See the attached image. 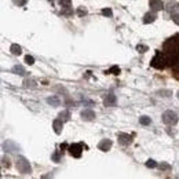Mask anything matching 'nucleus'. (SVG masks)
Returning a JSON list of instances; mask_svg holds the SVG:
<instances>
[{"instance_id": "obj_1", "label": "nucleus", "mask_w": 179, "mask_h": 179, "mask_svg": "<svg viewBox=\"0 0 179 179\" xmlns=\"http://www.w3.org/2000/svg\"><path fill=\"white\" fill-rule=\"evenodd\" d=\"M164 57L167 64L171 66L175 76L179 79V35L168 39L164 43Z\"/></svg>"}, {"instance_id": "obj_2", "label": "nucleus", "mask_w": 179, "mask_h": 179, "mask_svg": "<svg viewBox=\"0 0 179 179\" xmlns=\"http://www.w3.org/2000/svg\"><path fill=\"white\" fill-rule=\"evenodd\" d=\"M165 65H167V59H165V57H164V52L157 51L156 55L153 57V59L150 61V66L154 69L161 70V69L165 68Z\"/></svg>"}, {"instance_id": "obj_3", "label": "nucleus", "mask_w": 179, "mask_h": 179, "mask_svg": "<svg viewBox=\"0 0 179 179\" xmlns=\"http://www.w3.org/2000/svg\"><path fill=\"white\" fill-rule=\"evenodd\" d=\"M17 170L21 172V174H30L32 172V168H30V164L25 157H18L17 159Z\"/></svg>"}, {"instance_id": "obj_4", "label": "nucleus", "mask_w": 179, "mask_h": 179, "mask_svg": "<svg viewBox=\"0 0 179 179\" xmlns=\"http://www.w3.org/2000/svg\"><path fill=\"white\" fill-rule=\"evenodd\" d=\"M163 121L165 124H168V125H174V124L178 123V115H176L175 112L172 110H167L163 113Z\"/></svg>"}, {"instance_id": "obj_5", "label": "nucleus", "mask_w": 179, "mask_h": 179, "mask_svg": "<svg viewBox=\"0 0 179 179\" xmlns=\"http://www.w3.org/2000/svg\"><path fill=\"white\" fill-rule=\"evenodd\" d=\"M81 149H83V143H75V145H70L68 147L69 153L73 157H76V159H79L80 156H81Z\"/></svg>"}, {"instance_id": "obj_6", "label": "nucleus", "mask_w": 179, "mask_h": 179, "mask_svg": "<svg viewBox=\"0 0 179 179\" xmlns=\"http://www.w3.org/2000/svg\"><path fill=\"white\" fill-rule=\"evenodd\" d=\"M81 119L86 120V121H91V120L95 119V112L91 110V109H84V110H81Z\"/></svg>"}, {"instance_id": "obj_7", "label": "nucleus", "mask_w": 179, "mask_h": 179, "mask_svg": "<svg viewBox=\"0 0 179 179\" xmlns=\"http://www.w3.org/2000/svg\"><path fill=\"white\" fill-rule=\"evenodd\" d=\"M116 102H117L116 95H113V94H107V95H105V98H104L105 106L112 107V106H115V105H116Z\"/></svg>"}, {"instance_id": "obj_8", "label": "nucleus", "mask_w": 179, "mask_h": 179, "mask_svg": "<svg viewBox=\"0 0 179 179\" xmlns=\"http://www.w3.org/2000/svg\"><path fill=\"white\" fill-rule=\"evenodd\" d=\"M149 6L153 11H160V10H163L164 8V3L161 0H150L149 1Z\"/></svg>"}, {"instance_id": "obj_9", "label": "nucleus", "mask_w": 179, "mask_h": 179, "mask_svg": "<svg viewBox=\"0 0 179 179\" xmlns=\"http://www.w3.org/2000/svg\"><path fill=\"white\" fill-rule=\"evenodd\" d=\"M110 147H112V141L110 139H102L99 142V145H98V149L102 150V151L110 150Z\"/></svg>"}, {"instance_id": "obj_10", "label": "nucleus", "mask_w": 179, "mask_h": 179, "mask_svg": "<svg viewBox=\"0 0 179 179\" xmlns=\"http://www.w3.org/2000/svg\"><path fill=\"white\" fill-rule=\"evenodd\" d=\"M62 127H64V121L61 119H57L52 121V128H54L55 134H61L62 132Z\"/></svg>"}, {"instance_id": "obj_11", "label": "nucleus", "mask_w": 179, "mask_h": 179, "mask_svg": "<svg viewBox=\"0 0 179 179\" xmlns=\"http://www.w3.org/2000/svg\"><path fill=\"white\" fill-rule=\"evenodd\" d=\"M119 142L121 145H130L132 142V136L128 134H119Z\"/></svg>"}, {"instance_id": "obj_12", "label": "nucleus", "mask_w": 179, "mask_h": 179, "mask_svg": "<svg viewBox=\"0 0 179 179\" xmlns=\"http://www.w3.org/2000/svg\"><path fill=\"white\" fill-rule=\"evenodd\" d=\"M3 147H4V149H6L7 151H17L18 149H20V147L17 146L14 142H11V141H7V142H4V143H3Z\"/></svg>"}, {"instance_id": "obj_13", "label": "nucleus", "mask_w": 179, "mask_h": 179, "mask_svg": "<svg viewBox=\"0 0 179 179\" xmlns=\"http://www.w3.org/2000/svg\"><path fill=\"white\" fill-rule=\"evenodd\" d=\"M157 18L154 12H147L146 15L143 17V24H150V22H154V20Z\"/></svg>"}, {"instance_id": "obj_14", "label": "nucleus", "mask_w": 179, "mask_h": 179, "mask_svg": "<svg viewBox=\"0 0 179 179\" xmlns=\"http://www.w3.org/2000/svg\"><path fill=\"white\" fill-rule=\"evenodd\" d=\"M12 73L20 75V76H25V75H26V70H25L24 66H21V65H15V66L12 68Z\"/></svg>"}, {"instance_id": "obj_15", "label": "nucleus", "mask_w": 179, "mask_h": 179, "mask_svg": "<svg viewBox=\"0 0 179 179\" xmlns=\"http://www.w3.org/2000/svg\"><path fill=\"white\" fill-rule=\"evenodd\" d=\"M47 102L51 106H59L61 105V99L58 96H50V98H47Z\"/></svg>"}, {"instance_id": "obj_16", "label": "nucleus", "mask_w": 179, "mask_h": 179, "mask_svg": "<svg viewBox=\"0 0 179 179\" xmlns=\"http://www.w3.org/2000/svg\"><path fill=\"white\" fill-rule=\"evenodd\" d=\"M10 51H11V54H14V55H20L21 54V47L18 46V44H12L11 47H10Z\"/></svg>"}, {"instance_id": "obj_17", "label": "nucleus", "mask_w": 179, "mask_h": 179, "mask_svg": "<svg viewBox=\"0 0 179 179\" xmlns=\"http://www.w3.org/2000/svg\"><path fill=\"white\" fill-rule=\"evenodd\" d=\"M62 121H68L69 119H70V113H69L68 110H64V112H61L59 113V116H58Z\"/></svg>"}, {"instance_id": "obj_18", "label": "nucleus", "mask_w": 179, "mask_h": 179, "mask_svg": "<svg viewBox=\"0 0 179 179\" xmlns=\"http://www.w3.org/2000/svg\"><path fill=\"white\" fill-rule=\"evenodd\" d=\"M139 123L142 124V125H149V124L151 123V120H150V117L143 116V117H141V119H139Z\"/></svg>"}, {"instance_id": "obj_19", "label": "nucleus", "mask_w": 179, "mask_h": 179, "mask_svg": "<svg viewBox=\"0 0 179 179\" xmlns=\"http://www.w3.org/2000/svg\"><path fill=\"white\" fill-rule=\"evenodd\" d=\"M24 86H25V87H32V88H35V87H36V81H35V80H25V81H24Z\"/></svg>"}, {"instance_id": "obj_20", "label": "nucleus", "mask_w": 179, "mask_h": 179, "mask_svg": "<svg viewBox=\"0 0 179 179\" xmlns=\"http://www.w3.org/2000/svg\"><path fill=\"white\" fill-rule=\"evenodd\" d=\"M59 4H61V7L69 8L70 7V4H72V1L70 0H59Z\"/></svg>"}, {"instance_id": "obj_21", "label": "nucleus", "mask_w": 179, "mask_h": 179, "mask_svg": "<svg viewBox=\"0 0 179 179\" xmlns=\"http://www.w3.org/2000/svg\"><path fill=\"white\" fill-rule=\"evenodd\" d=\"M107 73H112V75H119L120 68H119V66H112V68L107 70Z\"/></svg>"}, {"instance_id": "obj_22", "label": "nucleus", "mask_w": 179, "mask_h": 179, "mask_svg": "<svg viewBox=\"0 0 179 179\" xmlns=\"http://www.w3.org/2000/svg\"><path fill=\"white\" fill-rule=\"evenodd\" d=\"M25 62H26L28 65H33L35 64V58H33L32 55H26L25 57Z\"/></svg>"}, {"instance_id": "obj_23", "label": "nucleus", "mask_w": 179, "mask_h": 179, "mask_svg": "<svg viewBox=\"0 0 179 179\" xmlns=\"http://www.w3.org/2000/svg\"><path fill=\"white\" fill-rule=\"evenodd\" d=\"M136 50L139 52H146L147 51V46H143V44H138L136 46Z\"/></svg>"}, {"instance_id": "obj_24", "label": "nucleus", "mask_w": 179, "mask_h": 179, "mask_svg": "<svg viewBox=\"0 0 179 179\" xmlns=\"http://www.w3.org/2000/svg\"><path fill=\"white\" fill-rule=\"evenodd\" d=\"M61 153H62V151H57V153H54V154H52V160H54L55 163H58V161H59V159H61Z\"/></svg>"}, {"instance_id": "obj_25", "label": "nucleus", "mask_w": 179, "mask_h": 179, "mask_svg": "<svg viewBox=\"0 0 179 179\" xmlns=\"http://www.w3.org/2000/svg\"><path fill=\"white\" fill-rule=\"evenodd\" d=\"M102 14H104V15H106V17H112V15H113V12H112L110 8H104V10H102Z\"/></svg>"}, {"instance_id": "obj_26", "label": "nucleus", "mask_w": 179, "mask_h": 179, "mask_svg": "<svg viewBox=\"0 0 179 179\" xmlns=\"http://www.w3.org/2000/svg\"><path fill=\"white\" fill-rule=\"evenodd\" d=\"M146 167L156 168V167H157V164H156V161H153V160H149V161H146Z\"/></svg>"}, {"instance_id": "obj_27", "label": "nucleus", "mask_w": 179, "mask_h": 179, "mask_svg": "<svg viewBox=\"0 0 179 179\" xmlns=\"http://www.w3.org/2000/svg\"><path fill=\"white\" fill-rule=\"evenodd\" d=\"M86 14H87V10H86V8L80 7L79 10H77V15L79 17H83V15H86Z\"/></svg>"}, {"instance_id": "obj_28", "label": "nucleus", "mask_w": 179, "mask_h": 179, "mask_svg": "<svg viewBox=\"0 0 179 179\" xmlns=\"http://www.w3.org/2000/svg\"><path fill=\"white\" fill-rule=\"evenodd\" d=\"M172 21H174L176 25H179V14H174V15H172Z\"/></svg>"}, {"instance_id": "obj_29", "label": "nucleus", "mask_w": 179, "mask_h": 179, "mask_svg": "<svg viewBox=\"0 0 179 179\" xmlns=\"http://www.w3.org/2000/svg\"><path fill=\"white\" fill-rule=\"evenodd\" d=\"M160 168H163V170H167V171H168V170H170L171 167H170L168 164H161V165H160Z\"/></svg>"}, {"instance_id": "obj_30", "label": "nucleus", "mask_w": 179, "mask_h": 179, "mask_svg": "<svg viewBox=\"0 0 179 179\" xmlns=\"http://www.w3.org/2000/svg\"><path fill=\"white\" fill-rule=\"evenodd\" d=\"M178 98H179V92H178Z\"/></svg>"}, {"instance_id": "obj_31", "label": "nucleus", "mask_w": 179, "mask_h": 179, "mask_svg": "<svg viewBox=\"0 0 179 179\" xmlns=\"http://www.w3.org/2000/svg\"><path fill=\"white\" fill-rule=\"evenodd\" d=\"M51 1H52V0H51Z\"/></svg>"}]
</instances>
